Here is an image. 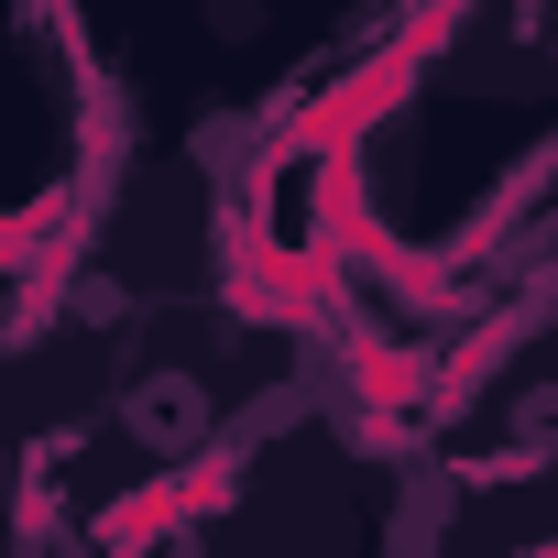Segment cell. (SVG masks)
Instances as JSON below:
<instances>
[{"mask_svg":"<svg viewBox=\"0 0 558 558\" xmlns=\"http://www.w3.org/2000/svg\"><path fill=\"white\" fill-rule=\"evenodd\" d=\"M121 427H132V449L154 460V471H186V460H208L219 449V405H208V384L197 373H143V384H121Z\"/></svg>","mask_w":558,"mask_h":558,"instance_id":"cell-1","label":"cell"}]
</instances>
